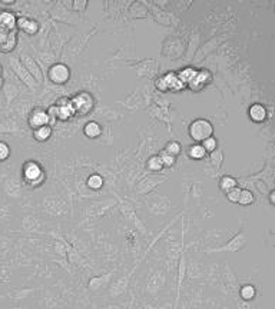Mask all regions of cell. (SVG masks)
Segmentation results:
<instances>
[{"label":"cell","mask_w":275,"mask_h":309,"mask_svg":"<svg viewBox=\"0 0 275 309\" xmlns=\"http://www.w3.org/2000/svg\"><path fill=\"white\" fill-rule=\"evenodd\" d=\"M188 133L195 143H202L204 140H207L214 135V126L210 120H207L204 117H198L191 122V125L188 128Z\"/></svg>","instance_id":"obj_1"},{"label":"cell","mask_w":275,"mask_h":309,"mask_svg":"<svg viewBox=\"0 0 275 309\" xmlns=\"http://www.w3.org/2000/svg\"><path fill=\"white\" fill-rule=\"evenodd\" d=\"M22 176L29 186H39L45 180V172L42 166L34 161H28L22 166Z\"/></svg>","instance_id":"obj_2"},{"label":"cell","mask_w":275,"mask_h":309,"mask_svg":"<svg viewBox=\"0 0 275 309\" xmlns=\"http://www.w3.org/2000/svg\"><path fill=\"white\" fill-rule=\"evenodd\" d=\"M70 105H72L73 113L88 114L93 109V98L86 92H81L70 100Z\"/></svg>","instance_id":"obj_3"},{"label":"cell","mask_w":275,"mask_h":309,"mask_svg":"<svg viewBox=\"0 0 275 309\" xmlns=\"http://www.w3.org/2000/svg\"><path fill=\"white\" fill-rule=\"evenodd\" d=\"M48 78L55 84H65L70 79V69L65 63H55L49 67Z\"/></svg>","instance_id":"obj_4"},{"label":"cell","mask_w":275,"mask_h":309,"mask_svg":"<svg viewBox=\"0 0 275 309\" xmlns=\"http://www.w3.org/2000/svg\"><path fill=\"white\" fill-rule=\"evenodd\" d=\"M211 82H212V73H211L210 70H207V69H201V70L196 72L195 78L189 82V84L186 87L189 90H192V92H201L208 84H211Z\"/></svg>","instance_id":"obj_5"},{"label":"cell","mask_w":275,"mask_h":309,"mask_svg":"<svg viewBox=\"0 0 275 309\" xmlns=\"http://www.w3.org/2000/svg\"><path fill=\"white\" fill-rule=\"evenodd\" d=\"M10 66H12L13 72L19 76V79L25 82V84H26L29 89H34V87H36V82H34V79L31 76V73L26 70V67L22 65V62H20L19 57H12V59H10Z\"/></svg>","instance_id":"obj_6"},{"label":"cell","mask_w":275,"mask_h":309,"mask_svg":"<svg viewBox=\"0 0 275 309\" xmlns=\"http://www.w3.org/2000/svg\"><path fill=\"white\" fill-rule=\"evenodd\" d=\"M49 120H50V114L48 113V111H45L42 108H36L29 114L28 123L34 130L37 128H42V126H49Z\"/></svg>","instance_id":"obj_7"},{"label":"cell","mask_w":275,"mask_h":309,"mask_svg":"<svg viewBox=\"0 0 275 309\" xmlns=\"http://www.w3.org/2000/svg\"><path fill=\"white\" fill-rule=\"evenodd\" d=\"M20 62H22V65L26 67V70L31 73V76L36 81V83H42L43 82V72L40 70L39 65L34 62V59H32L29 55H22L20 56Z\"/></svg>","instance_id":"obj_8"},{"label":"cell","mask_w":275,"mask_h":309,"mask_svg":"<svg viewBox=\"0 0 275 309\" xmlns=\"http://www.w3.org/2000/svg\"><path fill=\"white\" fill-rule=\"evenodd\" d=\"M17 34L15 32H6L0 28V52L9 53L16 48Z\"/></svg>","instance_id":"obj_9"},{"label":"cell","mask_w":275,"mask_h":309,"mask_svg":"<svg viewBox=\"0 0 275 309\" xmlns=\"http://www.w3.org/2000/svg\"><path fill=\"white\" fill-rule=\"evenodd\" d=\"M162 79H163V83H165V89L166 92H182L186 86L179 81V78L177 76V72H168L165 75H162Z\"/></svg>","instance_id":"obj_10"},{"label":"cell","mask_w":275,"mask_h":309,"mask_svg":"<svg viewBox=\"0 0 275 309\" xmlns=\"http://www.w3.org/2000/svg\"><path fill=\"white\" fill-rule=\"evenodd\" d=\"M248 241V236L245 235V232H240L231 242H228L227 245H224L222 248H216V249H212V252H235L238 249H241L244 245L246 244Z\"/></svg>","instance_id":"obj_11"},{"label":"cell","mask_w":275,"mask_h":309,"mask_svg":"<svg viewBox=\"0 0 275 309\" xmlns=\"http://www.w3.org/2000/svg\"><path fill=\"white\" fill-rule=\"evenodd\" d=\"M17 17L7 9H0V28L6 32H15Z\"/></svg>","instance_id":"obj_12"},{"label":"cell","mask_w":275,"mask_h":309,"mask_svg":"<svg viewBox=\"0 0 275 309\" xmlns=\"http://www.w3.org/2000/svg\"><path fill=\"white\" fill-rule=\"evenodd\" d=\"M267 108L264 106V105H261V103H254V105H251L249 106V109H248V116H249V119L252 120V122H255V123H261V122H264L265 119H267Z\"/></svg>","instance_id":"obj_13"},{"label":"cell","mask_w":275,"mask_h":309,"mask_svg":"<svg viewBox=\"0 0 275 309\" xmlns=\"http://www.w3.org/2000/svg\"><path fill=\"white\" fill-rule=\"evenodd\" d=\"M16 28L28 34H34L39 30V23L31 17H17Z\"/></svg>","instance_id":"obj_14"},{"label":"cell","mask_w":275,"mask_h":309,"mask_svg":"<svg viewBox=\"0 0 275 309\" xmlns=\"http://www.w3.org/2000/svg\"><path fill=\"white\" fill-rule=\"evenodd\" d=\"M186 155L192 161H202V159L207 158V152H205V149H204V146L201 143H192V145H189L188 150H186Z\"/></svg>","instance_id":"obj_15"},{"label":"cell","mask_w":275,"mask_h":309,"mask_svg":"<svg viewBox=\"0 0 275 309\" xmlns=\"http://www.w3.org/2000/svg\"><path fill=\"white\" fill-rule=\"evenodd\" d=\"M83 133L89 139H97L102 135V128L96 122H88L83 128Z\"/></svg>","instance_id":"obj_16"},{"label":"cell","mask_w":275,"mask_h":309,"mask_svg":"<svg viewBox=\"0 0 275 309\" xmlns=\"http://www.w3.org/2000/svg\"><path fill=\"white\" fill-rule=\"evenodd\" d=\"M196 72H198V69L188 66V67H183V69H181L179 72H177V76H178L179 81L182 82L185 86H188V84H189V82L192 81V79L195 78Z\"/></svg>","instance_id":"obj_17"},{"label":"cell","mask_w":275,"mask_h":309,"mask_svg":"<svg viewBox=\"0 0 275 309\" xmlns=\"http://www.w3.org/2000/svg\"><path fill=\"white\" fill-rule=\"evenodd\" d=\"M146 169H148L149 172H153V173L162 172L163 165H162L159 155H152V156L148 158V161H146Z\"/></svg>","instance_id":"obj_18"},{"label":"cell","mask_w":275,"mask_h":309,"mask_svg":"<svg viewBox=\"0 0 275 309\" xmlns=\"http://www.w3.org/2000/svg\"><path fill=\"white\" fill-rule=\"evenodd\" d=\"M237 186H238V180L235 179L234 176L224 175V176L219 179V188H221V191H222V192H225V194H227L228 191H231V189L237 188Z\"/></svg>","instance_id":"obj_19"},{"label":"cell","mask_w":275,"mask_h":309,"mask_svg":"<svg viewBox=\"0 0 275 309\" xmlns=\"http://www.w3.org/2000/svg\"><path fill=\"white\" fill-rule=\"evenodd\" d=\"M50 136H52V128L50 126H42V128L33 130V138L37 142H46V140H49Z\"/></svg>","instance_id":"obj_20"},{"label":"cell","mask_w":275,"mask_h":309,"mask_svg":"<svg viewBox=\"0 0 275 309\" xmlns=\"http://www.w3.org/2000/svg\"><path fill=\"white\" fill-rule=\"evenodd\" d=\"M163 152L171 155V156H174V158H177L182 152V146H181V143H179L178 140H169L163 147Z\"/></svg>","instance_id":"obj_21"},{"label":"cell","mask_w":275,"mask_h":309,"mask_svg":"<svg viewBox=\"0 0 275 309\" xmlns=\"http://www.w3.org/2000/svg\"><path fill=\"white\" fill-rule=\"evenodd\" d=\"M254 200H255V196L249 189H241V195L238 199V203L241 206H248V205L254 203Z\"/></svg>","instance_id":"obj_22"},{"label":"cell","mask_w":275,"mask_h":309,"mask_svg":"<svg viewBox=\"0 0 275 309\" xmlns=\"http://www.w3.org/2000/svg\"><path fill=\"white\" fill-rule=\"evenodd\" d=\"M257 295V289L252 285H244L243 288L240 289V296L243 298L244 301H252Z\"/></svg>","instance_id":"obj_23"},{"label":"cell","mask_w":275,"mask_h":309,"mask_svg":"<svg viewBox=\"0 0 275 309\" xmlns=\"http://www.w3.org/2000/svg\"><path fill=\"white\" fill-rule=\"evenodd\" d=\"M201 145L204 146L205 152H207V155H212L214 152H216V149H218V146H219V143H218L216 138H214V136H211V138H208L207 140H204Z\"/></svg>","instance_id":"obj_24"},{"label":"cell","mask_w":275,"mask_h":309,"mask_svg":"<svg viewBox=\"0 0 275 309\" xmlns=\"http://www.w3.org/2000/svg\"><path fill=\"white\" fill-rule=\"evenodd\" d=\"M88 186L91 188V189H93V191H99L102 186H103V178L100 176V175H97V173H95V175H92V176H89L88 178Z\"/></svg>","instance_id":"obj_25"},{"label":"cell","mask_w":275,"mask_h":309,"mask_svg":"<svg viewBox=\"0 0 275 309\" xmlns=\"http://www.w3.org/2000/svg\"><path fill=\"white\" fill-rule=\"evenodd\" d=\"M159 158H161L163 168H172V166L177 163V158H174V156H171V155L165 153L163 150L159 153Z\"/></svg>","instance_id":"obj_26"},{"label":"cell","mask_w":275,"mask_h":309,"mask_svg":"<svg viewBox=\"0 0 275 309\" xmlns=\"http://www.w3.org/2000/svg\"><path fill=\"white\" fill-rule=\"evenodd\" d=\"M10 153H12L10 146H9L6 142L0 140V162H4V161H7V159L10 158Z\"/></svg>","instance_id":"obj_27"},{"label":"cell","mask_w":275,"mask_h":309,"mask_svg":"<svg viewBox=\"0 0 275 309\" xmlns=\"http://www.w3.org/2000/svg\"><path fill=\"white\" fill-rule=\"evenodd\" d=\"M240 195H241V188H234V189H231V191H228L225 196H227V199L231 202V203H238V199H240Z\"/></svg>","instance_id":"obj_28"},{"label":"cell","mask_w":275,"mask_h":309,"mask_svg":"<svg viewBox=\"0 0 275 309\" xmlns=\"http://www.w3.org/2000/svg\"><path fill=\"white\" fill-rule=\"evenodd\" d=\"M88 7V1H73L72 3V9L75 12H83Z\"/></svg>","instance_id":"obj_29"},{"label":"cell","mask_w":275,"mask_h":309,"mask_svg":"<svg viewBox=\"0 0 275 309\" xmlns=\"http://www.w3.org/2000/svg\"><path fill=\"white\" fill-rule=\"evenodd\" d=\"M268 199H270V203H271V205H275V191H271V192H270Z\"/></svg>","instance_id":"obj_30"},{"label":"cell","mask_w":275,"mask_h":309,"mask_svg":"<svg viewBox=\"0 0 275 309\" xmlns=\"http://www.w3.org/2000/svg\"><path fill=\"white\" fill-rule=\"evenodd\" d=\"M1 3H4V4H13L15 0H1Z\"/></svg>","instance_id":"obj_31"},{"label":"cell","mask_w":275,"mask_h":309,"mask_svg":"<svg viewBox=\"0 0 275 309\" xmlns=\"http://www.w3.org/2000/svg\"><path fill=\"white\" fill-rule=\"evenodd\" d=\"M3 87V76H0V89Z\"/></svg>","instance_id":"obj_32"},{"label":"cell","mask_w":275,"mask_h":309,"mask_svg":"<svg viewBox=\"0 0 275 309\" xmlns=\"http://www.w3.org/2000/svg\"><path fill=\"white\" fill-rule=\"evenodd\" d=\"M1 75H3V66L0 65V76H1Z\"/></svg>","instance_id":"obj_33"}]
</instances>
